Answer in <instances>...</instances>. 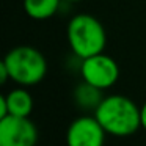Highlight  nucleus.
<instances>
[{
	"instance_id": "11",
	"label": "nucleus",
	"mask_w": 146,
	"mask_h": 146,
	"mask_svg": "<svg viewBox=\"0 0 146 146\" xmlns=\"http://www.w3.org/2000/svg\"><path fill=\"white\" fill-rule=\"evenodd\" d=\"M10 111H8V104H7V99H5V94L0 96V119L5 116H8Z\"/></svg>"
},
{
	"instance_id": "7",
	"label": "nucleus",
	"mask_w": 146,
	"mask_h": 146,
	"mask_svg": "<svg viewBox=\"0 0 146 146\" xmlns=\"http://www.w3.org/2000/svg\"><path fill=\"white\" fill-rule=\"evenodd\" d=\"M8 104V111L14 116H30L33 110V98L25 86L11 90L8 94H5Z\"/></svg>"
},
{
	"instance_id": "1",
	"label": "nucleus",
	"mask_w": 146,
	"mask_h": 146,
	"mask_svg": "<svg viewBox=\"0 0 146 146\" xmlns=\"http://www.w3.org/2000/svg\"><path fill=\"white\" fill-rule=\"evenodd\" d=\"M94 116L105 132L115 137H129L141 127L140 107L123 94L105 96L96 108Z\"/></svg>"
},
{
	"instance_id": "13",
	"label": "nucleus",
	"mask_w": 146,
	"mask_h": 146,
	"mask_svg": "<svg viewBox=\"0 0 146 146\" xmlns=\"http://www.w3.org/2000/svg\"><path fill=\"white\" fill-rule=\"evenodd\" d=\"M63 2H69V3H74V2H82V0H63Z\"/></svg>"
},
{
	"instance_id": "6",
	"label": "nucleus",
	"mask_w": 146,
	"mask_h": 146,
	"mask_svg": "<svg viewBox=\"0 0 146 146\" xmlns=\"http://www.w3.org/2000/svg\"><path fill=\"white\" fill-rule=\"evenodd\" d=\"M105 129L101 126L98 118L93 115L79 116L69 124L66 132L68 146H104Z\"/></svg>"
},
{
	"instance_id": "3",
	"label": "nucleus",
	"mask_w": 146,
	"mask_h": 146,
	"mask_svg": "<svg viewBox=\"0 0 146 146\" xmlns=\"http://www.w3.org/2000/svg\"><path fill=\"white\" fill-rule=\"evenodd\" d=\"M2 61L7 64L11 80L21 86L36 85L44 79L47 72L46 57L32 46L13 47Z\"/></svg>"
},
{
	"instance_id": "5",
	"label": "nucleus",
	"mask_w": 146,
	"mask_h": 146,
	"mask_svg": "<svg viewBox=\"0 0 146 146\" xmlns=\"http://www.w3.org/2000/svg\"><path fill=\"white\" fill-rule=\"evenodd\" d=\"M38 129L29 116H8L0 119V146H35Z\"/></svg>"
},
{
	"instance_id": "9",
	"label": "nucleus",
	"mask_w": 146,
	"mask_h": 146,
	"mask_svg": "<svg viewBox=\"0 0 146 146\" xmlns=\"http://www.w3.org/2000/svg\"><path fill=\"white\" fill-rule=\"evenodd\" d=\"M104 90H99L96 86L90 85V83L83 82L77 85V88L74 90V101L83 110H93L96 111V108L99 107V104L102 102V99L105 98L102 94Z\"/></svg>"
},
{
	"instance_id": "8",
	"label": "nucleus",
	"mask_w": 146,
	"mask_h": 146,
	"mask_svg": "<svg viewBox=\"0 0 146 146\" xmlns=\"http://www.w3.org/2000/svg\"><path fill=\"white\" fill-rule=\"evenodd\" d=\"M63 0H24V11L35 21H47L55 16Z\"/></svg>"
},
{
	"instance_id": "12",
	"label": "nucleus",
	"mask_w": 146,
	"mask_h": 146,
	"mask_svg": "<svg viewBox=\"0 0 146 146\" xmlns=\"http://www.w3.org/2000/svg\"><path fill=\"white\" fill-rule=\"evenodd\" d=\"M140 111H141V127L146 130V102L140 107Z\"/></svg>"
},
{
	"instance_id": "4",
	"label": "nucleus",
	"mask_w": 146,
	"mask_h": 146,
	"mask_svg": "<svg viewBox=\"0 0 146 146\" xmlns=\"http://www.w3.org/2000/svg\"><path fill=\"white\" fill-rule=\"evenodd\" d=\"M82 80L99 90H108L119 79V66L110 55L101 54L83 58L80 63Z\"/></svg>"
},
{
	"instance_id": "2",
	"label": "nucleus",
	"mask_w": 146,
	"mask_h": 146,
	"mask_svg": "<svg viewBox=\"0 0 146 146\" xmlns=\"http://www.w3.org/2000/svg\"><path fill=\"white\" fill-rule=\"evenodd\" d=\"M66 36L69 47L80 60L104 52L107 46V33L98 17L88 13H80L68 22Z\"/></svg>"
},
{
	"instance_id": "10",
	"label": "nucleus",
	"mask_w": 146,
	"mask_h": 146,
	"mask_svg": "<svg viewBox=\"0 0 146 146\" xmlns=\"http://www.w3.org/2000/svg\"><path fill=\"white\" fill-rule=\"evenodd\" d=\"M8 79H11V77H10V71H8L7 64H5L3 61H0V82L7 83Z\"/></svg>"
}]
</instances>
